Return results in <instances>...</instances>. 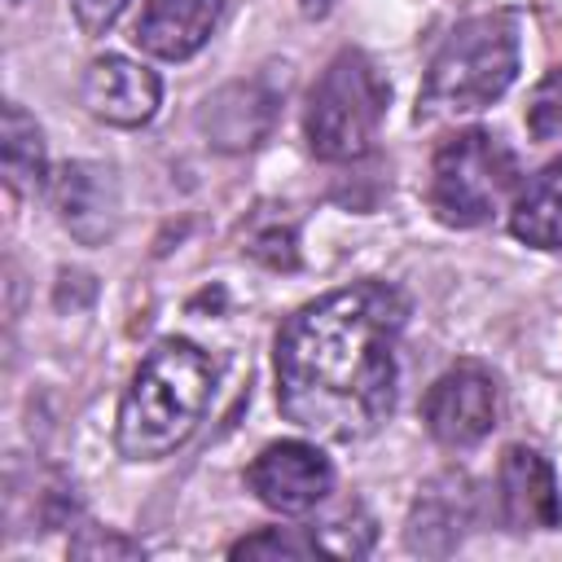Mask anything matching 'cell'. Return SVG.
Here are the masks:
<instances>
[{"label":"cell","instance_id":"2","mask_svg":"<svg viewBox=\"0 0 562 562\" xmlns=\"http://www.w3.org/2000/svg\"><path fill=\"white\" fill-rule=\"evenodd\" d=\"M215 369L189 338H162L132 373L119 404V452L127 461H158L176 452L211 404Z\"/></svg>","mask_w":562,"mask_h":562},{"label":"cell","instance_id":"12","mask_svg":"<svg viewBox=\"0 0 562 562\" xmlns=\"http://www.w3.org/2000/svg\"><path fill=\"white\" fill-rule=\"evenodd\" d=\"M509 233L536 250H562V167L518 184L509 202Z\"/></svg>","mask_w":562,"mask_h":562},{"label":"cell","instance_id":"14","mask_svg":"<svg viewBox=\"0 0 562 562\" xmlns=\"http://www.w3.org/2000/svg\"><path fill=\"white\" fill-rule=\"evenodd\" d=\"M228 553H233V558H312V553H321V549H316L312 531L303 536V531H294V527H263V531L237 540Z\"/></svg>","mask_w":562,"mask_h":562},{"label":"cell","instance_id":"15","mask_svg":"<svg viewBox=\"0 0 562 562\" xmlns=\"http://www.w3.org/2000/svg\"><path fill=\"white\" fill-rule=\"evenodd\" d=\"M527 132L536 140H558L562 136V66H553L536 83L531 105H527Z\"/></svg>","mask_w":562,"mask_h":562},{"label":"cell","instance_id":"7","mask_svg":"<svg viewBox=\"0 0 562 562\" xmlns=\"http://www.w3.org/2000/svg\"><path fill=\"white\" fill-rule=\"evenodd\" d=\"M246 483L277 514H307L334 492V465L312 443L281 439V443H268L250 461Z\"/></svg>","mask_w":562,"mask_h":562},{"label":"cell","instance_id":"4","mask_svg":"<svg viewBox=\"0 0 562 562\" xmlns=\"http://www.w3.org/2000/svg\"><path fill=\"white\" fill-rule=\"evenodd\" d=\"M391 88L369 53L342 48L329 57L321 79L307 92L303 132L316 158L325 162H351L373 149L382 114H386Z\"/></svg>","mask_w":562,"mask_h":562},{"label":"cell","instance_id":"1","mask_svg":"<svg viewBox=\"0 0 562 562\" xmlns=\"http://www.w3.org/2000/svg\"><path fill=\"white\" fill-rule=\"evenodd\" d=\"M408 299L391 281H356L299 307L277 334V404L325 439L360 443L395 408V342Z\"/></svg>","mask_w":562,"mask_h":562},{"label":"cell","instance_id":"5","mask_svg":"<svg viewBox=\"0 0 562 562\" xmlns=\"http://www.w3.org/2000/svg\"><path fill=\"white\" fill-rule=\"evenodd\" d=\"M518 184V158L492 132L470 127L448 136L435 154L430 211L452 228H479L509 211Z\"/></svg>","mask_w":562,"mask_h":562},{"label":"cell","instance_id":"3","mask_svg":"<svg viewBox=\"0 0 562 562\" xmlns=\"http://www.w3.org/2000/svg\"><path fill=\"white\" fill-rule=\"evenodd\" d=\"M518 75V22L509 13H479L448 31L417 92V123L479 114L505 97Z\"/></svg>","mask_w":562,"mask_h":562},{"label":"cell","instance_id":"10","mask_svg":"<svg viewBox=\"0 0 562 562\" xmlns=\"http://www.w3.org/2000/svg\"><path fill=\"white\" fill-rule=\"evenodd\" d=\"M53 206L61 215V224L83 241L97 246L114 233L119 224V184L110 167L97 162H70L57 171L53 180Z\"/></svg>","mask_w":562,"mask_h":562},{"label":"cell","instance_id":"13","mask_svg":"<svg viewBox=\"0 0 562 562\" xmlns=\"http://www.w3.org/2000/svg\"><path fill=\"white\" fill-rule=\"evenodd\" d=\"M0 158H4V176L13 189H40L44 184V136L22 105H4Z\"/></svg>","mask_w":562,"mask_h":562},{"label":"cell","instance_id":"8","mask_svg":"<svg viewBox=\"0 0 562 562\" xmlns=\"http://www.w3.org/2000/svg\"><path fill=\"white\" fill-rule=\"evenodd\" d=\"M83 105L92 119L101 123H114V127H140L154 119L158 110V97H162V83L149 66L132 61V57H97L83 75Z\"/></svg>","mask_w":562,"mask_h":562},{"label":"cell","instance_id":"16","mask_svg":"<svg viewBox=\"0 0 562 562\" xmlns=\"http://www.w3.org/2000/svg\"><path fill=\"white\" fill-rule=\"evenodd\" d=\"M70 9H75L79 26H83L88 35H101V31L127 9V0H70Z\"/></svg>","mask_w":562,"mask_h":562},{"label":"cell","instance_id":"17","mask_svg":"<svg viewBox=\"0 0 562 562\" xmlns=\"http://www.w3.org/2000/svg\"><path fill=\"white\" fill-rule=\"evenodd\" d=\"M329 9V0H303V13H312V18H321Z\"/></svg>","mask_w":562,"mask_h":562},{"label":"cell","instance_id":"6","mask_svg":"<svg viewBox=\"0 0 562 562\" xmlns=\"http://www.w3.org/2000/svg\"><path fill=\"white\" fill-rule=\"evenodd\" d=\"M501 413V391L492 382L487 369L479 364H457L443 378L430 382L426 400H422V422L426 430L448 443V448H470L479 443Z\"/></svg>","mask_w":562,"mask_h":562},{"label":"cell","instance_id":"9","mask_svg":"<svg viewBox=\"0 0 562 562\" xmlns=\"http://www.w3.org/2000/svg\"><path fill=\"white\" fill-rule=\"evenodd\" d=\"M496 483H501L505 522L514 531H553V527H562L558 479H553V465L536 448H527V443L505 448Z\"/></svg>","mask_w":562,"mask_h":562},{"label":"cell","instance_id":"11","mask_svg":"<svg viewBox=\"0 0 562 562\" xmlns=\"http://www.w3.org/2000/svg\"><path fill=\"white\" fill-rule=\"evenodd\" d=\"M224 0H145L132 40L162 61L193 57L220 26Z\"/></svg>","mask_w":562,"mask_h":562}]
</instances>
